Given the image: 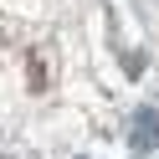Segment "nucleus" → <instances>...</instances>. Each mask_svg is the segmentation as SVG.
I'll use <instances>...</instances> for the list:
<instances>
[{
	"label": "nucleus",
	"mask_w": 159,
	"mask_h": 159,
	"mask_svg": "<svg viewBox=\"0 0 159 159\" xmlns=\"http://www.w3.org/2000/svg\"><path fill=\"white\" fill-rule=\"evenodd\" d=\"M154 144H159V118H154V108H139V118H134V154H149Z\"/></svg>",
	"instance_id": "obj_1"
}]
</instances>
